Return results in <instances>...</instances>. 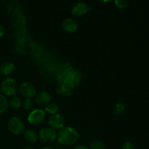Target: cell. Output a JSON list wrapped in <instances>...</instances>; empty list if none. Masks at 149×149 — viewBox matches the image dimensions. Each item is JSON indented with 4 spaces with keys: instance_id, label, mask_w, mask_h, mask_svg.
Returning <instances> with one entry per match:
<instances>
[{
    "instance_id": "obj_4",
    "label": "cell",
    "mask_w": 149,
    "mask_h": 149,
    "mask_svg": "<svg viewBox=\"0 0 149 149\" xmlns=\"http://www.w3.org/2000/svg\"><path fill=\"white\" fill-rule=\"evenodd\" d=\"M20 94L26 99H31L36 95V90L33 84L30 81H23L20 84Z\"/></svg>"
},
{
    "instance_id": "obj_19",
    "label": "cell",
    "mask_w": 149,
    "mask_h": 149,
    "mask_svg": "<svg viewBox=\"0 0 149 149\" xmlns=\"http://www.w3.org/2000/svg\"><path fill=\"white\" fill-rule=\"evenodd\" d=\"M23 107L25 110L29 111L33 107V102L31 99H26L23 103Z\"/></svg>"
},
{
    "instance_id": "obj_12",
    "label": "cell",
    "mask_w": 149,
    "mask_h": 149,
    "mask_svg": "<svg viewBox=\"0 0 149 149\" xmlns=\"http://www.w3.org/2000/svg\"><path fill=\"white\" fill-rule=\"evenodd\" d=\"M24 138L29 143H33L39 139V134L33 130H27L24 132Z\"/></svg>"
},
{
    "instance_id": "obj_21",
    "label": "cell",
    "mask_w": 149,
    "mask_h": 149,
    "mask_svg": "<svg viewBox=\"0 0 149 149\" xmlns=\"http://www.w3.org/2000/svg\"><path fill=\"white\" fill-rule=\"evenodd\" d=\"M73 149H89V148L86 147L85 146H83V145H78V146H76Z\"/></svg>"
},
{
    "instance_id": "obj_11",
    "label": "cell",
    "mask_w": 149,
    "mask_h": 149,
    "mask_svg": "<svg viewBox=\"0 0 149 149\" xmlns=\"http://www.w3.org/2000/svg\"><path fill=\"white\" fill-rule=\"evenodd\" d=\"M15 69V65L13 63L10 61H6L4 62L0 65V72L3 75H10V74L13 72Z\"/></svg>"
},
{
    "instance_id": "obj_16",
    "label": "cell",
    "mask_w": 149,
    "mask_h": 149,
    "mask_svg": "<svg viewBox=\"0 0 149 149\" xmlns=\"http://www.w3.org/2000/svg\"><path fill=\"white\" fill-rule=\"evenodd\" d=\"M125 104L123 102H119L116 104L114 109H113V113L115 115H121L124 112L125 109Z\"/></svg>"
},
{
    "instance_id": "obj_20",
    "label": "cell",
    "mask_w": 149,
    "mask_h": 149,
    "mask_svg": "<svg viewBox=\"0 0 149 149\" xmlns=\"http://www.w3.org/2000/svg\"><path fill=\"white\" fill-rule=\"evenodd\" d=\"M122 149H135V146L130 141H126L122 144Z\"/></svg>"
},
{
    "instance_id": "obj_9",
    "label": "cell",
    "mask_w": 149,
    "mask_h": 149,
    "mask_svg": "<svg viewBox=\"0 0 149 149\" xmlns=\"http://www.w3.org/2000/svg\"><path fill=\"white\" fill-rule=\"evenodd\" d=\"M87 5L84 2H77L71 8V14L75 17H81L87 13Z\"/></svg>"
},
{
    "instance_id": "obj_7",
    "label": "cell",
    "mask_w": 149,
    "mask_h": 149,
    "mask_svg": "<svg viewBox=\"0 0 149 149\" xmlns=\"http://www.w3.org/2000/svg\"><path fill=\"white\" fill-rule=\"evenodd\" d=\"M49 125L50 128L53 129L54 130H61L65 125V118L61 113H56V114L52 115L49 119Z\"/></svg>"
},
{
    "instance_id": "obj_6",
    "label": "cell",
    "mask_w": 149,
    "mask_h": 149,
    "mask_svg": "<svg viewBox=\"0 0 149 149\" xmlns=\"http://www.w3.org/2000/svg\"><path fill=\"white\" fill-rule=\"evenodd\" d=\"M39 138L45 143H52L56 140L57 133L50 127H44L39 132Z\"/></svg>"
},
{
    "instance_id": "obj_13",
    "label": "cell",
    "mask_w": 149,
    "mask_h": 149,
    "mask_svg": "<svg viewBox=\"0 0 149 149\" xmlns=\"http://www.w3.org/2000/svg\"><path fill=\"white\" fill-rule=\"evenodd\" d=\"M58 110H59V107H58V106L56 104V103H49V104L47 105L45 108V112H47V113L50 114L51 116L58 113Z\"/></svg>"
},
{
    "instance_id": "obj_14",
    "label": "cell",
    "mask_w": 149,
    "mask_h": 149,
    "mask_svg": "<svg viewBox=\"0 0 149 149\" xmlns=\"http://www.w3.org/2000/svg\"><path fill=\"white\" fill-rule=\"evenodd\" d=\"M9 104L11 106L13 109H17L21 107L22 106V100L18 96H13V97L10 98V102H9Z\"/></svg>"
},
{
    "instance_id": "obj_24",
    "label": "cell",
    "mask_w": 149,
    "mask_h": 149,
    "mask_svg": "<svg viewBox=\"0 0 149 149\" xmlns=\"http://www.w3.org/2000/svg\"><path fill=\"white\" fill-rule=\"evenodd\" d=\"M23 149H34V148H32V147H26V148H24Z\"/></svg>"
},
{
    "instance_id": "obj_22",
    "label": "cell",
    "mask_w": 149,
    "mask_h": 149,
    "mask_svg": "<svg viewBox=\"0 0 149 149\" xmlns=\"http://www.w3.org/2000/svg\"><path fill=\"white\" fill-rule=\"evenodd\" d=\"M4 28H3V26L0 24V37H1V36L4 35Z\"/></svg>"
},
{
    "instance_id": "obj_10",
    "label": "cell",
    "mask_w": 149,
    "mask_h": 149,
    "mask_svg": "<svg viewBox=\"0 0 149 149\" xmlns=\"http://www.w3.org/2000/svg\"><path fill=\"white\" fill-rule=\"evenodd\" d=\"M35 103L41 106H47L51 100V95L47 92H41L35 95Z\"/></svg>"
},
{
    "instance_id": "obj_8",
    "label": "cell",
    "mask_w": 149,
    "mask_h": 149,
    "mask_svg": "<svg viewBox=\"0 0 149 149\" xmlns=\"http://www.w3.org/2000/svg\"><path fill=\"white\" fill-rule=\"evenodd\" d=\"M61 27L63 30L68 33H72L77 31L78 29V24L77 22L74 19L72 18H65L63 20L61 23Z\"/></svg>"
},
{
    "instance_id": "obj_5",
    "label": "cell",
    "mask_w": 149,
    "mask_h": 149,
    "mask_svg": "<svg viewBox=\"0 0 149 149\" xmlns=\"http://www.w3.org/2000/svg\"><path fill=\"white\" fill-rule=\"evenodd\" d=\"M45 119V111L42 109H35L30 112L28 116V121L33 125H39L42 124Z\"/></svg>"
},
{
    "instance_id": "obj_3",
    "label": "cell",
    "mask_w": 149,
    "mask_h": 149,
    "mask_svg": "<svg viewBox=\"0 0 149 149\" xmlns=\"http://www.w3.org/2000/svg\"><path fill=\"white\" fill-rule=\"evenodd\" d=\"M7 127L10 132L14 135H20L25 129V125L23 121L16 116H13L9 119Z\"/></svg>"
},
{
    "instance_id": "obj_1",
    "label": "cell",
    "mask_w": 149,
    "mask_h": 149,
    "mask_svg": "<svg viewBox=\"0 0 149 149\" xmlns=\"http://www.w3.org/2000/svg\"><path fill=\"white\" fill-rule=\"evenodd\" d=\"M58 142L63 146H72L79 139V132L72 127H63L57 135Z\"/></svg>"
},
{
    "instance_id": "obj_17",
    "label": "cell",
    "mask_w": 149,
    "mask_h": 149,
    "mask_svg": "<svg viewBox=\"0 0 149 149\" xmlns=\"http://www.w3.org/2000/svg\"><path fill=\"white\" fill-rule=\"evenodd\" d=\"M89 149H106V147L102 141H94L90 144Z\"/></svg>"
},
{
    "instance_id": "obj_18",
    "label": "cell",
    "mask_w": 149,
    "mask_h": 149,
    "mask_svg": "<svg viewBox=\"0 0 149 149\" xmlns=\"http://www.w3.org/2000/svg\"><path fill=\"white\" fill-rule=\"evenodd\" d=\"M114 4L116 7L119 10H123L127 8L129 5V2L127 0H116L114 1Z\"/></svg>"
},
{
    "instance_id": "obj_23",
    "label": "cell",
    "mask_w": 149,
    "mask_h": 149,
    "mask_svg": "<svg viewBox=\"0 0 149 149\" xmlns=\"http://www.w3.org/2000/svg\"><path fill=\"white\" fill-rule=\"evenodd\" d=\"M41 149H52V148H50V147L46 146V147H43V148H42Z\"/></svg>"
},
{
    "instance_id": "obj_2",
    "label": "cell",
    "mask_w": 149,
    "mask_h": 149,
    "mask_svg": "<svg viewBox=\"0 0 149 149\" xmlns=\"http://www.w3.org/2000/svg\"><path fill=\"white\" fill-rule=\"evenodd\" d=\"M17 86L15 80L13 78H6L1 81V90L7 96H14L17 92Z\"/></svg>"
},
{
    "instance_id": "obj_15",
    "label": "cell",
    "mask_w": 149,
    "mask_h": 149,
    "mask_svg": "<svg viewBox=\"0 0 149 149\" xmlns=\"http://www.w3.org/2000/svg\"><path fill=\"white\" fill-rule=\"evenodd\" d=\"M7 108H8V102L7 99L4 95L0 94V114L4 113L7 111Z\"/></svg>"
}]
</instances>
